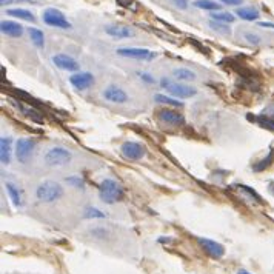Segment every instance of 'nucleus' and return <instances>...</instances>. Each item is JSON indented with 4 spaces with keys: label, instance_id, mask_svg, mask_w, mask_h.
Returning <instances> with one entry per match:
<instances>
[{
    "label": "nucleus",
    "instance_id": "obj_26",
    "mask_svg": "<svg viewBox=\"0 0 274 274\" xmlns=\"http://www.w3.org/2000/svg\"><path fill=\"white\" fill-rule=\"evenodd\" d=\"M256 122L259 123L260 127L262 128H267V130H271V131H274V119H271V117H267V116H259L257 119H256Z\"/></svg>",
    "mask_w": 274,
    "mask_h": 274
},
{
    "label": "nucleus",
    "instance_id": "obj_16",
    "mask_svg": "<svg viewBox=\"0 0 274 274\" xmlns=\"http://www.w3.org/2000/svg\"><path fill=\"white\" fill-rule=\"evenodd\" d=\"M236 14H238L242 20H246V22H253V20H257L260 17L259 11L253 6H243V8H238L236 11Z\"/></svg>",
    "mask_w": 274,
    "mask_h": 274
},
{
    "label": "nucleus",
    "instance_id": "obj_3",
    "mask_svg": "<svg viewBox=\"0 0 274 274\" xmlns=\"http://www.w3.org/2000/svg\"><path fill=\"white\" fill-rule=\"evenodd\" d=\"M43 159H45V164L49 167H64L71 162L72 154L64 146H53L48 149Z\"/></svg>",
    "mask_w": 274,
    "mask_h": 274
},
{
    "label": "nucleus",
    "instance_id": "obj_31",
    "mask_svg": "<svg viewBox=\"0 0 274 274\" xmlns=\"http://www.w3.org/2000/svg\"><path fill=\"white\" fill-rule=\"evenodd\" d=\"M245 39H246L248 42H250V43H253V45H259L260 40H262L257 34H253V33H246V34H245Z\"/></svg>",
    "mask_w": 274,
    "mask_h": 274
},
{
    "label": "nucleus",
    "instance_id": "obj_37",
    "mask_svg": "<svg viewBox=\"0 0 274 274\" xmlns=\"http://www.w3.org/2000/svg\"><path fill=\"white\" fill-rule=\"evenodd\" d=\"M131 2H133V0H117V3L122 5V6H125V8L131 6Z\"/></svg>",
    "mask_w": 274,
    "mask_h": 274
},
{
    "label": "nucleus",
    "instance_id": "obj_35",
    "mask_svg": "<svg viewBox=\"0 0 274 274\" xmlns=\"http://www.w3.org/2000/svg\"><path fill=\"white\" fill-rule=\"evenodd\" d=\"M139 76H140V79L145 80L146 83H154V77H151V76H149V74H146V72H142V74H139Z\"/></svg>",
    "mask_w": 274,
    "mask_h": 274
},
{
    "label": "nucleus",
    "instance_id": "obj_39",
    "mask_svg": "<svg viewBox=\"0 0 274 274\" xmlns=\"http://www.w3.org/2000/svg\"><path fill=\"white\" fill-rule=\"evenodd\" d=\"M12 0H0V5L2 6H5V5H8V3H11Z\"/></svg>",
    "mask_w": 274,
    "mask_h": 274
},
{
    "label": "nucleus",
    "instance_id": "obj_20",
    "mask_svg": "<svg viewBox=\"0 0 274 274\" xmlns=\"http://www.w3.org/2000/svg\"><path fill=\"white\" fill-rule=\"evenodd\" d=\"M8 16H14L17 19H23L28 22H34L35 17L33 16V12H30L28 9H22V8H14V9H8Z\"/></svg>",
    "mask_w": 274,
    "mask_h": 274
},
{
    "label": "nucleus",
    "instance_id": "obj_17",
    "mask_svg": "<svg viewBox=\"0 0 274 274\" xmlns=\"http://www.w3.org/2000/svg\"><path fill=\"white\" fill-rule=\"evenodd\" d=\"M5 186H6V193H8L9 199H11L12 205H14L16 208H20L23 205V202H22V196H20L19 188H17L14 183H11V182H6Z\"/></svg>",
    "mask_w": 274,
    "mask_h": 274
},
{
    "label": "nucleus",
    "instance_id": "obj_2",
    "mask_svg": "<svg viewBox=\"0 0 274 274\" xmlns=\"http://www.w3.org/2000/svg\"><path fill=\"white\" fill-rule=\"evenodd\" d=\"M35 196L40 202H46V204L56 202L64 196V188H62L60 183H57L54 180H45L37 186Z\"/></svg>",
    "mask_w": 274,
    "mask_h": 274
},
{
    "label": "nucleus",
    "instance_id": "obj_10",
    "mask_svg": "<svg viewBox=\"0 0 274 274\" xmlns=\"http://www.w3.org/2000/svg\"><path fill=\"white\" fill-rule=\"evenodd\" d=\"M197 242L201 243V246L205 250V253L209 254L211 257L220 259L223 254H225V248H223V245H220V243L216 242V240L205 239V238H197Z\"/></svg>",
    "mask_w": 274,
    "mask_h": 274
},
{
    "label": "nucleus",
    "instance_id": "obj_6",
    "mask_svg": "<svg viewBox=\"0 0 274 274\" xmlns=\"http://www.w3.org/2000/svg\"><path fill=\"white\" fill-rule=\"evenodd\" d=\"M43 22L46 25H49V27H54V28H62V30L71 28V23L67 20V17L54 8H48L43 12Z\"/></svg>",
    "mask_w": 274,
    "mask_h": 274
},
{
    "label": "nucleus",
    "instance_id": "obj_32",
    "mask_svg": "<svg viewBox=\"0 0 274 274\" xmlns=\"http://www.w3.org/2000/svg\"><path fill=\"white\" fill-rule=\"evenodd\" d=\"M171 3L179 8V9H186L188 8V0H171Z\"/></svg>",
    "mask_w": 274,
    "mask_h": 274
},
{
    "label": "nucleus",
    "instance_id": "obj_34",
    "mask_svg": "<svg viewBox=\"0 0 274 274\" xmlns=\"http://www.w3.org/2000/svg\"><path fill=\"white\" fill-rule=\"evenodd\" d=\"M91 234H93V236H97V238H105V236H106L108 233H106V230H103V228H96V230L91 231Z\"/></svg>",
    "mask_w": 274,
    "mask_h": 274
},
{
    "label": "nucleus",
    "instance_id": "obj_11",
    "mask_svg": "<svg viewBox=\"0 0 274 274\" xmlns=\"http://www.w3.org/2000/svg\"><path fill=\"white\" fill-rule=\"evenodd\" d=\"M159 119H160V122H164V123H167V125H171V127H180V125H183V122H185L183 116L179 113V111H174V109H170V108L160 109L159 111Z\"/></svg>",
    "mask_w": 274,
    "mask_h": 274
},
{
    "label": "nucleus",
    "instance_id": "obj_8",
    "mask_svg": "<svg viewBox=\"0 0 274 274\" xmlns=\"http://www.w3.org/2000/svg\"><path fill=\"white\" fill-rule=\"evenodd\" d=\"M116 53L122 57L137 59V60H153L156 57L154 53L145 48H119Z\"/></svg>",
    "mask_w": 274,
    "mask_h": 274
},
{
    "label": "nucleus",
    "instance_id": "obj_28",
    "mask_svg": "<svg viewBox=\"0 0 274 274\" xmlns=\"http://www.w3.org/2000/svg\"><path fill=\"white\" fill-rule=\"evenodd\" d=\"M85 217L86 219H103L105 213H102V211L97 209V208H86L85 209Z\"/></svg>",
    "mask_w": 274,
    "mask_h": 274
},
{
    "label": "nucleus",
    "instance_id": "obj_36",
    "mask_svg": "<svg viewBox=\"0 0 274 274\" xmlns=\"http://www.w3.org/2000/svg\"><path fill=\"white\" fill-rule=\"evenodd\" d=\"M220 2L227 3V5H231V6H238V5H240L243 2V0H220Z\"/></svg>",
    "mask_w": 274,
    "mask_h": 274
},
{
    "label": "nucleus",
    "instance_id": "obj_18",
    "mask_svg": "<svg viewBox=\"0 0 274 274\" xmlns=\"http://www.w3.org/2000/svg\"><path fill=\"white\" fill-rule=\"evenodd\" d=\"M106 34L111 35V37H114V39H128V37H131L134 33L130 28H125V27H108Z\"/></svg>",
    "mask_w": 274,
    "mask_h": 274
},
{
    "label": "nucleus",
    "instance_id": "obj_7",
    "mask_svg": "<svg viewBox=\"0 0 274 274\" xmlns=\"http://www.w3.org/2000/svg\"><path fill=\"white\" fill-rule=\"evenodd\" d=\"M34 146H35V142H34V139H31V137H22V139H19L16 143L17 160L22 162V164H27L33 154Z\"/></svg>",
    "mask_w": 274,
    "mask_h": 274
},
{
    "label": "nucleus",
    "instance_id": "obj_25",
    "mask_svg": "<svg viewBox=\"0 0 274 274\" xmlns=\"http://www.w3.org/2000/svg\"><path fill=\"white\" fill-rule=\"evenodd\" d=\"M154 101L156 102H159V103H164V105H171V106H183V103L182 102H179L177 99H172V97H167V96H164V94H157L156 97H154Z\"/></svg>",
    "mask_w": 274,
    "mask_h": 274
},
{
    "label": "nucleus",
    "instance_id": "obj_14",
    "mask_svg": "<svg viewBox=\"0 0 274 274\" xmlns=\"http://www.w3.org/2000/svg\"><path fill=\"white\" fill-rule=\"evenodd\" d=\"M0 30H2L3 34L9 35V37H20L23 34V27L17 22L12 20H3L0 23Z\"/></svg>",
    "mask_w": 274,
    "mask_h": 274
},
{
    "label": "nucleus",
    "instance_id": "obj_13",
    "mask_svg": "<svg viewBox=\"0 0 274 274\" xmlns=\"http://www.w3.org/2000/svg\"><path fill=\"white\" fill-rule=\"evenodd\" d=\"M53 64L65 71H77L79 69V64L72 57L67 56V54H57L53 57Z\"/></svg>",
    "mask_w": 274,
    "mask_h": 274
},
{
    "label": "nucleus",
    "instance_id": "obj_24",
    "mask_svg": "<svg viewBox=\"0 0 274 274\" xmlns=\"http://www.w3.org/2000/svg\"><path fill=\"white\" fill-rule=\"evenodd\" d=\"M234 16L231 14V12H213L211 14V20H214V22H220V23H231L234 22Z\"/></svg>",
    "mask_w": 274,
    "mask_h": 274
},
{
    "label": "nucleus",
    "instance_id": "obj_12",
    "mask_svg": "<svg viewBox=\"0 0 274 274\" xmlns=\"http://www.w3.org/2000/svg\"><path fill=\"white\" fill-rule=\"evenodd\" d=\"M103 97L108 102L113 103H125L128 101V94L122 88H119V86H108L103 91Z\"/></svg>",
    "mask_w": 274,
    "mask_h": 274
},
{
    "label": "nucleus",
    "instance_id": "obj_27",
    "mask_svg": "<svg viewBox=\"0 0 274 274\" xmlns=\"http://www.w3.org/2000/svg\"><path fill=\"white\" fill-rule=\"evenodd\" d=\"M67 183L72 188H77V190H83L85 188V182L83 179H80V176H71L67 179Z\"/></svg>",
    "mask_w": 274,
    "mask_h": 274
},
{
    "label": "nucleus",
    "instance_id": "obj_23",
    "mask_svg": "<svg viewBox=\"0 0 274 274\" xmlns=\"http://www.w3.org/2000/svg\"><path fill=\"white\" fill-rule=\"evenodd\" d=\"M196 8H201V9H208V11H219L220 5L216 2H211V0H196L193 3Z\"/></svg>",
    "mask_w": 274,
    "mask_h": 274
},
{
    "label": "nucleus",
    "instance_id": "obj_33",
    "mask_svg": "<svg viewBox=\"0 0 274 274\" xmlns=\"http://www.w3.org/2000/svg\"><path fill=\"white\" fill-rule=\"evenodd\" d=\"M264 116H267V117H271V119H274V103L273 105H270V106H267L265 109H264V113H262Z\"/></svg>",
    "mask_w": 274,
    "mask_h": 274
},
{
    "label": "nucleus",
    "instance_id": "obj_19",
    "mask_svg": "<svg viewBox=\"0 0 274 274\" xmlns=\"http://www.w3.org/2000/svg\"><path fill=\"white\" fill-rule=\"evenodd\" d=\"M172 76L179 82H191L196 79V72L188 68H176L172 71Z\"/></svg>",
    "mask_w": 274,
    "mask_h": 274
},
{
    "label": "nucleus",
    "instance_id": "obj_29",
    "mask_svg": "<svg viewBox=\"0 0 274 274\" xmlns=\"http://www.w3.org/2000/svg\"><path fill=\"white\" fill-rule=\"evenodd\" d=\"M209 27L213 28V30H216V31H219V33H222V34H230L231 33V30L227 27V23H220V22L211 20L209 22Z\"/></svg>",
    "mask_w": 274,
    "mask_h": 274
},
{
    "label": "nucleus",
    "instance_id": "obj_22",
    "mask_svg": "<svg viewBox=\"0 0 274 274\" xmlns=\"http://www.w3.org/2000/svg\"><path fill=\"white\" fill-rule=\"evenodd\" d=\"M274 162V149H271V151L268 153V156L265 157V159H262L260 162H257V164L253 167V170L254 171H264V170H267L271 164Z\"/></svg>",
    "mask_w": 274,
    "mask_h": 274
},
{
    "label": "nucleus",
    "instance_id": "obj_38",
    "mask_svg": "<svg viewBox=\"0 0 274 274\" xmlns=\"http://www.w3.org/2000/svg\"><path fill=\"white\" fill-rule=\"evenodd\" d=\"M259 25H260V27H265V28H273V30H274V25H273V23H267V22H260Z\"/></svg>",
    "mask_w": 274,
    "mask_h": 274
},
{
    "label": "nucleus",
    "instance_id": "obj_21",
    "mask_svg": "<svg viewBox=\"0 0 274 274\" xmlns=\"http://www.w3.org/2000/svg\"><path fill=\"white\" fill-rule=\"evenodd\" d=\"M30 37H31V40L35 46H39V48H43L45 45V35L40 30H37V28H30Z\"/></svg>",
    "mask_w": 274,
    "mask_h": 274
},
{
    "label": "nucleus",
    "instance_id": "obj_15",
    "mask_svg": "<svg viewBox=\"0 0 274 274\" xmlns=\"http://www.w3.org/2000/svg\"><path fill=\"white\" fill-rule=\"evenodd\" d=\"M11 146H12V140L11 137H2L0 139V160H2L3 165H8L11 160Z\"/></svg>",
    "mask_w": 274,
    "mask_h": 274
},
{
    "label": "nucleus",
    "instance_id": "obj_1",
    "mask_svg": "<svg viewBox=\"0 0 274 274\" xmlns=\"http://www.w3.org/2000/svg\"><path fill=\"white\" fill-rule=\"evenodd\" d=\"M122 196H123L122 186L114 179H103L101 185H99V197H101L103 204L113 205L120 201Z\"/></svg>",
    "mask_w": 274,
    "mask_h": 274
},
{
    "label": "nucleus",
    "instance_id": "obj_9",
    "mask_svg": "<svg viewBox=\"0 0 274 274\" xmlns=\"http://www.w3.org/2000/svg\"><path fill=\"white\" fill-rule=\"evenodd\" d=\"M69 83L74 86L76 90H88L90 86H93L94 83V76L91 72H74L69 77Z\"/></svg>",
    "mask_w": 274,
    "mask_h": 274
},
{
    "label": "nucleus",
    "instance_id": "obj_4",
    "mask_svg": "<svg viewBox=\"0 0 274 274\" xmlns=\"http://www.w3.org/2000/svg\"><path fill=\"white\" fill-rule=\"evenodd\" d=\"M160 85H162V88L168 90L171 96L177 97V99H188L197 94V90L193 88V86L185 85L182 82H171L170 79H165V77L160 80Z\"/></svg>",
    "mask_w": 274,
    "mask_h": 274
},
{
    "label": "nucleus",
    "instance_id": "obj_30",
    "mask_svg": "<svg viewBox=\"0 0 274 274\" xmlns=\"http://www.w3.org/2000/svg\"><path fill=\"white\" fill-rule=\"evenodd\" d=\"M239 188H240L242 191H245V193H246L248 196H250V197H253L256 202H260V204H262V197H260V196H259V194H257L254 190H251L250 186H246V185H240Z\"/></svg>",
    "mask_w": 274,
    "mask_h": 274
},
{
    "label": "nucleus",
    "instance_id": "obj_40",
    "mask_svg": "<svg viewBox=\"0 0 274 274\" xmlns=\"http://www.w3.org/2000/svg\"><path fill=\"white\" fill-rule=\"evenodd\" d=\"M238 274H251V273H248V271H245V270H239Z\"/></svg>",
    "mask_w": 274,
    "mask_h": 274
},
{
    "label": "nucleus",
    "instance_id": "obj_5",
    "mask_svg": "<svg viewBox=\"0 0 274 274\" xmlns=\"http://www.w3.org/2000/svg\"><path fill=\"white\" fill-rule=\"evenodd\" d=\"M120 153L127 160H140L146 154V148L139 142H123L120 146Z\"/></svg>",
    "mask_w": 274,
    "mask_h": 274
}]
</instances>
